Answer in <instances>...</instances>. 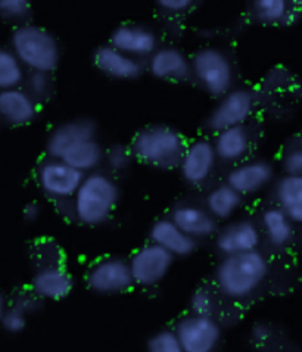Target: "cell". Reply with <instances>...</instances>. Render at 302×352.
Wrapping results in <instances>:
<instances>
[{
	"label": "cell",
	"mask_w": 302,
	"mask_h": 352,
	"mask_svg": "<svg viewBox=\"0 0 302 352\" xmlns=\"http://www.w3.org/2000/svg\"><path fill=\"white\" fill-rule=\"evenodd\" d=\"M272 272L270 260L259 250L227 255L214 270L217 291L230 301H245L264 286Z\"/></svg>",
	"instance_id": "obj_1"
},
{
	"label": "cell",
	"mask_w": 302,
	"mask_h": 352,
	"mask_svg": "<svg viewBox=\"0 0 302 352\" xmlns=\"http://www.w3.org/2000/svg\"><path fill=\"white\" fill-rule=\"evenodd\" d=\"M272 352H282V351H272Z\"/></svg>",
	"instance_id": "obj_43"
},
{
	"label": "cell",
	"mask_w": 302,
	"mask_h": 352,
	"mask_svg": "<svg viewBox=\"0 0 302 352\" xmlns=\"http://www.w3.org/2000/svg\"><path fill=\"white\" fill-rule=\"evenodd\" d=\"M10 50L30 72L52 74L61 62V47L56 37L49 30L36 24H21L12 31Z\"/></svg>",
	"instance_id": "obj_4"
},
{
	"label": "cell",
	"mask_w": 302,
	"mask_h": 352,
	"mask_svg": "<svg viewBox=\"0 0 302 352\" xmlns=\"http://www.w3.org/2000/svg\"><path fill=\"white\" fill-rule=\"evenodd\" d=\"M217 162L218 158L213 142L208 139H196L186 144L177 168L186 184L199 188L211 179Z\"/></svg>",
	"instance_id": "obj_11"
},
{
	"label": "cell",
	"mask_w": 302,
	"mask_h": 352,
	"mask_svg": "<svg viewBox=\"0 0 302 352\" xmlns=\"http://www.w3.org/2000/svg\"><path fill=\"white\" fill-rule=\"evenodd\" d=\"M41 212H43V211H41L40 204H37L34 201L33 202H28V204L24 205V208H23V219H24L25 223L34 224V223H37L40 220Z\"/></svg>",
	"instance_id": "obj_39"
},
{
	"label": "cell",
	"mask_w": 302,
	"mask_h": 352,
	"mask_svg": "<svg viewBox=\"0 0 302 352\" xmlns=\"http://www.w3.org/2000/svg\"><path fill=\"white\" fill-rule=\"evenodd\" d=\"M191 313L199 316H214L217 309V299L210 287L201 286L193 291L191 296Z\"/></svg>",
	"instance_id": "obj_31"
},
{
	"label": "cell",
	"mask_w": 302,
	"mask_h": 352,
	"mask_svg": "<svg viewBox=\"0 0 302 352\" xmlns=\"http://www.w3.org/2000/svg\"><path fill=\"white\" fill-rule=\"evenodd\" d=\"M121 198L120 186L112 175L93 171L85 174L72 204V215L86 227H99L109 221Z\"/></svg>",
	"instance_id": "obj_2"
},
{
	"label": "cell",
	"mask_w": 302,
	"mask_h": 352,
	"mask_svg": "<svg viewBox=\"0 0 302 352\" xmlns=\"http://www.w3.org/2000/svg\"><path fill=\"white\" fill-rule=\"evenodd\" d=\"M148 69L161 81L182 82L191 76V59L183 50L174 46L158 47L149 56Z\"/></svg>",
	"instance_id": "obj_19"
},
{
	"label": "cell",
	"mask_w": 302,
	"mask_h": 352,
	"mask_svg": "<svg viewBox=\"0 0 302 352\" xmlns=\"http://www.w3.org/2000/svg\"><path fill=\"white\" fill-rule=\"evenodd\" d=\"M276 206L282 210L295 226H302V175L280 177L274 186Z\"/></svg>",
	"instance_id": "obj_24"
},
{
	"label": "cell",
	"mask_w": 302,
	"mask_h": 352,
	"mask_svg": "<svg viewBox=\"0 0 302 352\" xmlns=\"http://www.w3.org/2000/svg\"><path fill=\"white\" fill-rule=\"evenodd\" d=\"M170 219L196 242L208 239L218 230V221L206 211L205 206L196 204L186 202L175 205L170 214Z\"/></svg>",
	"instance_id": "obj_18"
},
{
	"label": "cell",
	"mask_w": 302,
	"mask_h": 352,
	"mask_svg": "<svg viewBox=\"0 0 302 352\" xmlns=\"http://www.w3.org/2000/svg\"><path fill=\"white\" fill-rule=\"evenodd\" d=\"M76 286V278L62 263L39 265L31 277L30 291L41 301H62Z\"/></svg>",
	"instance_id": "obj_12"
},
{
	"label": "cell",
	"mask_w": 302,
	"mask_h": 352,
	"mask_svg": "<svg viewBox=\"0 0 302 352\" xmlns=\"http://www.w3.org/2000/svg\"><path fill=\"white\" fill-rule=\"evenodd\" d=\"M134 161L133 152L130 146H126L122 143H116L105 149V158H103V164L108 165V168L112 173H124L127 171Z\"/></svg>",
	"instance_id": "obj_29"
},
{
	"label": "cell",
	"mask_w": 302,
	"mask_h": 352,
	"mask_svg": "<svg viewBox=\"0 0 302 352\" xmlns=\"http://www.w3.org/2000/svg\"><path fill=\"white\" fill-rule=\"evenodd\" d=\"M274 338H276V329L273 327L272 323L264 322V320L255 322L251 326V329H249V340H251L255 346L266 348L268 345H272Z\"/></svg>",
	"instance_id": "obj_35"
},
{
	"label": "cell",
	"mask_w": 302,
	"mask_h": 352,
	"mask_svg": "<svg viewBox=\"0 0 302 352\" xmlns=\"http://www.w3.org/2000/svg\"><path fill=\"white\" fill-rule=\"evenodd\" d=\"M129 260L134 286L151 289L165 280L173 270L175 258L152 242L140 246Z\"/></svg>",
	"instance_id": "obj_8"
},
{
	"label": "cell",
	"mask_w": 302,
	"mask_h": 352,
	"mask_svg": "<svg viewBox=\"0 0 302 352\" xmlns=\"http://www.w3.org/2000/svg\"><path fill=\"white\" fill-rule=\"evenodd\" d=\"M96 133V124L90 118H74L61 122L49 133L46 140V152L49 158L61 160L74 144L83 140L95 139Z\"/></svg>",
	"instance_id": "obj_15"
},
{
	"label": "cell",
	"mask_w": 302,
	"mask_h": 352,
	"mask_svg": "<svg viewBox=\"0 0 302 352\" xmlns=\"http://www.w3.org/2000/svg\"><path fill=\"white\" fill-rule=\"evenodd\" d=\"M191 71L208 95L214 98L220 99L233 87V64L218 47L206 46L196 50L191 59Z\"/></svg>",
	"instance_id": "obj_5"
},
{
	"label": "cell",
	"mask_w": 302,
	"mask_h": 352,
	"mask_svg": "<svg viewBox=\"0 0 302 352\" xmlns=\"http://www.w3.org/2000/svg\"><path fill=\"white\" fill-rule=\"evenodd\" d=\"M27 91L37 102L47 99L52 93L50 74H46V72H37V71L30 72L27 77Z\"/></svg>",
	"instance_id": "obj_33"
},
{
	"label": "cell",
	"mask_w": 302,
	"mask_h": 352,
	"mask_svg": "<svg viewBox=\"0 0 302 352\" xmlns=\"http://www.w3.org/2000/svg\"><path fill=\"white\" fill-rule=\"evenodd\" d=\"M183 134L165 124H153L136 133L130 149L140 164L156 170H173L179 167L186 149Z\"/></svg>",
	"instance_id": "obj_3"
},
{
	"label": "cell",
	"mask_w": 302,
	"mask_h": 352,
	"mask_svg": "<svg viewBox=\"0 0 302 352\" xmlns=\"http://www.w3.org/2000/svg\"><path fill=\"white\" fill-rule=\"evenodd\" d=\"M86 286L99 296H117L134 286L129 260L120 255H107L93 263L86 273Z\"/></svg>",
	"instance_id": "obj_6"
},
{
	"label": "cell",
	"mask_w": 302,
	"mask_h": 352,
	"mask_svg": "<svg viewBox=\"0 0 302 352\" xmlns=\"http://www.w3.org/2000/svg\"><path fill=\"white\" fill-rule=\"evenodd\" d=\"M244 196L239 195L227 183L215 186L208 192L205 198V208L217 221H228L236 215L242 206Z\"/></svg>",
	"instance_id": "obj_26"
},
{
	"label": "cell",
	"mask_w": 302,
	"mask_h": 352,
	"mask_svg": "<svg viewBox=\"0 0 302 352\" xmlns=\"http://www.w3.org/2000/svg\"><path fill=\"white\" fill-rule=\"evenodd\" d=\"M214 236L217 251L223 256L257 251L263 242L259 226L248 219L226 224L223 229L217 230Z\"/></svg>",
	"instance_id": "obj_13"
},
{
	"label": "cell",
	"mask_w": 302,
	"mask_h": 352,
	"mask_svg": "<svg viewBox=\"0 0 302 352\" xmlns=\"http://www.w3.org/2000/svg\"><path fill=\"white\" fill-rule=\"evenodd\" d=\"M39 116V102L21 87L0 90V121L10 127H23Z\"/></svg>",
	"instance_id": "obj_16"
},
{
	"label": "cell",
	"mask_w": 302,
	"mask_h": 352,
	"mask_svg": "<svg viewBox=\"0 0 302 352\" xmlns=\"http://www.w3.org/2000/svg\"><path fill=\"white\" fill-rule=\"evenodd\" d=\"M103 158H105V149L95 138L74 144V146L64 153V157L61 160L80 173L89 174L98 171V168L103 164Z\"/></svg>",
	"instance_id": "obj_25"
},
{
	"label": "cell",
	"mask_w": 302,
	"mask_h": 352,
	"mask_svg": "<svg viewBox=\"0 0 302 352\" xmlns=\"http://www.w3.org/2000/svg\"><path fill=\"white\" fill-rule=\"evenodd\" d=\"M28 317L30 316L25 314L23 309H19L12 304H8L0 326H2L5 332L9 335H19L25 330L28 324Z\"/></svg>",
	"instance_id": "obj_32"
},
{
	"label": "cell",
	"mask_w": 302,
	"mask_h": 352,
	"mask_svg": "<svg viewBox=\"0 0 302 352\" xmlns=\"http://www.w3.org/2000/svg\"><path fill=\"white\" fill-rule=\"evenodd\" d=\"M252 10L259 23L266 25H279L294 23V9L290 0H251Z\"/></svg>",
	"instance_id": "obj_27"
},
{
	"label": "cell",
	"mask_w": 302,
	"mask_h": 352,
	"mask_svg": "<svg viewBox=\"0 0 302 352\" xmlns=\"http://www.w3.org/2000/svg\"><path fill=\"white\" fill-rule=\"evenodd\" d=\"M83 179H85V174L56 158L43 161L36 171L40 190L54 201H71Z\"/></svg>",
	"instance_id": "obj_9"
},
{
	"label": "cell",
	"mask_w": 302,
	"mask_h": 352,
	"mask_svg": "<svg viewBox=\"0 0 302 352\" xmlns=\"http://www.w3.org/2000/svg\"><path fill=\"white\" fill-rule=\"evenodd\" d=\"M274 175L272 162L266 160L242 161L228 171L226 183L245 198L267 189L273 183Z\"/></svg>",
	"instance_id": "obj_14"
},
{
	"label": "cell",
	"mask_w": 302,
	"mask_h": 352,
	"mask_svg": "<svg viewBox=\"0 0 302 352\" xmlns=\"http://www.w3.org/2000/svg\"><path fill=\"white\" fill-rule=\"evenodd\" d=\"M174 332L184 352H217L223 340V326L214 316H183Z\"/></svg>",
	"instance_id": "obj_7"
},
{
	"label": "cell",
	"mask_w": 302,
	"mask_h": 352,
	"mask_svg": "<svg viewBox=\"0 0 302 352\" xmlns=\"http://www.w3.org/2000/svg\"><path fill=\"white\" fill-rule=\"evenodd\" d=\"M147 352H184L174 329H161L147 342Z\"/></svg>",
	"instance_id": "obj_30"
},
{
	"label": "cell",
	"mask_w": 302,
	"mask_h": 352,
	"mask_svg": "<svg viewBox=\"0 0 302 352\" xmlns=\"http://www.w3.org/2000/svg\"><path fill=\"white\" fill-rule=\"evenodd\" d=\"M282 170L286 175H302V149H289L282 158Z\"/></svg>",
	"instance_id": "obj_36"
},
{
	"label": "cell",
	"mask_w": 302,
	"mask_h": 352,
	"mask_svg": "<svg viewBox=\"0 0 302 352\" xmlns=\"http://www.w3.org/2000/svg\"><path fill=\"white\" fill-rule=\"evenodd\" d=\"M197 0H155L156 6L166 14H183L189 10Z\"/></svg>",
	"instance_id": "obj_38"
},
{
	"label": "cell",
	"mask_w": 302,
	"mask_h": 352,
	"mask_svg": "<svg viewBox=\"0 0 302 352\" xmlns=\"http://www.w3.org/2000/svg\"><path fill=\"white\" fill-rule=\"evenodd\" d=\"M6 307H8V299H6L5 294L0 291V322H2V317H3Z\"/></svg>",
	"instance_id": "obj_40"
},
{
	"label": "cell",
	"mask_w": 302,
	"mask_h": 352,
	"mask_svg": "<svg viewBox=\"0 0 302 352\" xmlns=\"http://www.w3.org/2000/svg\"><path fill=\"white\" fill-rule=\"evenodd\" d=\"M149 242L161 246L175 260L177 258L191 256L197 250V242L189 234H186L171 219L156 220L149 230Z\"/></svg>",
	"instance_id": "obj_21"
},
{
	"label": "cell",
	"mask_w": 302,
	"mask_h": 352,
	"mask_svg": "<svg viewBox=\"0 0 302 352\" xmlns=\"http://www.w3.org/2000/svg\"><path fill=\"white\" fill-rule=\"evenodd\" d=\"M33 8V0H0V18L6 21H23Z\"/></svg>",
	"instance_id": "obj_34"
},
{
	"label": "cell",
	"mask_w": 302,
	"mask_h": 352,
	"mask_svg": "<svg viewBox=\"0 0 302 352\" xmlns=\"http://www.w3.org/2000/svg\"><path fill=\"white\" fill-rule=\"evenodd\" d=\"M290 5H292L294 9H302V0H290Z\"/></svg>",
	"instance_id": "obj_41"
},
{
	"label": "cell",
	"mask_w": 302,
	"mask_h": 352,
	"mask_svg": "<svg viewBox=\"0 0 302 352\" xmlns=\"http://www.w3.org/2000/svg\"><path fill=\"white\" fill-rule=\"evenodd\" d=\"M109 45L133 58L151 56L158 49V38L148 27L140 24H121L112 31Z\"/></svg>",
	"instance_id": "obj_17"
},
{
	"label": "cell",
	"mask_w": 302,
	"mask_h": 352,
	"mask_svg": "<svg viewBox=\"0 0 302 352\" xmlns=\"http://www.w3.org/2000/svg\"><path fill=\"white\" fill-rule=\"evenodd\" d=\"M298 146L302 149V133H301V136H299V139H298Z\"/></svg>",
	"instance_id": "obj_42"
},
{
	"label": "cell",
	"mask_w": 302,
	"mask_h": 352,
	"mask_svg": "<svg viewBox=\"0 0 302 352\" xmlns=\"http://www.w3.org/2000/svg\"><path fill=\"white\" fill-rule=\"evenodd\" d=\"M255 109V98L249 90L232 89L220 98L206 118V126L213 133L245 126Z\"/></svg>",
	"instance_id": "obj_10"
},
{
	"label": "cell",
	"mask_w": 302,
	"mask_h": 352,
	"mask_svg": "<svg viewBox=\"0 0 302 352\" xmlns=\"http://www.w3.org/2000/svg\"><path fill=\"white\" fill-rule=\"evenodd\" d=\"M24 69L12 50L0 46V90L19 87L25 78Z\"/></svg>",
	"instance_id": "obj_28"
},
{
	"label": "cell",
	"mask_w": 302,
	"mask_h": 352,
	"mask_svg": "<svg viewBox=\"0 0 302 352\" xmlns=\"http://www.w3.org/2000/svg\"><path fill=\"white\" fill-rule=\"evenodd\" d=\"M41 299H39L33 292L30 291H24V292H19L14 299H12V305L18 307L19 309H23V311L28 316L34 314L36 311H39L40 309V305H41Z\"/></svg>",
	"instance_id": "obj_37"
},
{
	"label": "cell",
	"mask_w": 302,
	"mask_h": 352,
	"mask_svg": "<svg viewBox=\"0 0 302 352\" xmlns=\"http://www.w3.org/2000/svg\"><path fill=\"white\" fill-rule=\"evenodd\" d=\"M251 134L245 126H236L215 133L213 142L218 161L227 164L242 162L251 149Z\"/></svg>",
	"instance_id": "obj_23"
},
{
	"label": "cell",
	"mask_w": 302,
	"mask_h": 352,
	"mask_svg": "<svg viewBox=\"0 0 302 352\" xmlns=\"http://www.w3.org/2000/svg\"><path fill=\"white\" fill-rule=\"evenodd\" d=\"M93 62L102 74L114 80H136L143 71L139 59L129 56L109 43L96 49Z\"/></svg>",
	"instance_id": "obj_20"
},
{
	"label": "cell",
	"mask_w": 302,
	"mask_h": 352,
	"mask_svg": "<svg viewBox=\"0 0 302 352\" xmlns=\"http://www.w3.org/2000/svg\"><path fill=\"white\" fill-rule=\"evenodd\" d=\"M295 224L277 206L264 210L259 220V229L268 245L274 250H286L295 241Z\"/></svg>",
	"instance_id": "obj_22"
}]
</instances>
